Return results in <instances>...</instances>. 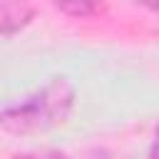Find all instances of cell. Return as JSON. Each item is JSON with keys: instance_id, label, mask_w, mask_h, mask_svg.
Segmentation results:
<instances>
[{"instance_id": "5b68a950", "label": "cell", "mask_w": 159, "mask_h": 159, "mask_svg": "<svg viewBox=\"0 0 159 159\" xmlns=\"http://www.w3.org/2000/svg\"><path fill=\"white\" fill-rule=\"evenodd\" d=\"M149 159H159V124H157V132H154V142H152Z\"/></svg>"}, {"instance_id": "277c9868", "label": "cell", "mask_w": 159, "mask_h": 159, "mask_svg": "<svg viewBox=\"0 0 159 159\" xmlns=\"http://www.w3.org/2000/svg\"><path fill=\"white\" fill-rule=\"evenodd\" d=\"M15 159H67L62 152H35V154H17Z\"/></svg>"}, {"instance_id": "3957f363", "label": "cell", "mask_w": 159, "mask_h": 159, "mask_svg": "<svg viewBox=\"0 0 159 159\" xmlns=\"http://www.w3.org/2000/svg\"><path fill=\"white\" fill-rule=\"evenodd\" d=\"M57 10L72 12V15H92L97 10V5H89V2H57Z\"/></svg>"}, {"instance_id": "7a4b0ae2", "label": "cell", "mask_w": 159, "mask_h": 159, "mask_svg": "<svg viewBox=\"0 0 159 159\" xmlns=\"http://www.w3.org/2000/svg\"><path fill=\"white\" fill-rule=\"evenodd\" d=\"M32 20V7L25 2H0V32L10 35Z\"/></svg>"}, {"instance_id": "6da1fadb", "label": "cell", "mask_w": 159, "mask_h": 159, "mask_svg": "<svg viewBox=\"0 0 159 159\" xmlns=\"http://www.w3.org/2000/svg\"><path fill=\"white\" fill-rule=\"evenodd\" d=\"M75 104V89L67 80L57 77L35 94L25 97L22 102L7 107L0 112V127L15 134H32V132H45L70 114Z\"/></svg>"}]
</instances>
